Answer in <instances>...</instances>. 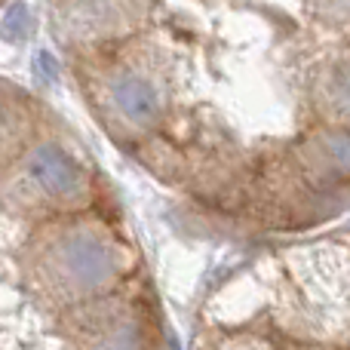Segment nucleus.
I'll use <instances>...</instances> for the list:
<instances>
[{"instance_id":"4","label":"nucleus","mask_w":350,"mask_h":350,"mask_svg":"<svg viewBox=\"0 0 350 350\" xmlns=\"http://www.w3.org/2000/svg\"><path fill=\"white\" fill-rule=\"evenodd\" d=\"M108 98L114 111L133 126H151L163 114V98H160L157 86L139 71H117L108 80Z\"/></svg>"},{"instance_id":"2","label":"nucleus","mask_w":350,"mask_h":350,"mask_svg":"<svg viewBox=\"0 0 350 350\" xmlns=\"http://www.w3.org/2000/svg\"><path fill=\"white\" fill-rule=\"evenodd\" d=\"M135 12V0H71L65 6V28L77 40H98L129 28Z\"/></svg>"},{"instance_id":"5","label":"nucleus","mask_w":350,"mask_h":350,"mask_svg":"<svg viewBox=\"0 0 350 350\" xmlns=\"http://www.w3.org/2000/svg\"><path fill=\"white\" fill-rule=\"evenodd\" d=\"M326 105L335 117L350 123V59L338 62L326 80Z\"/></svg>"},{"instance_id":"8","label":"nucleus","mask_w":350,"mask_h":350,"mask_svg":"<svg viewBox=\"0 0 350 350\" xmlns=\"http://www.w3.org/2000/svg\"><path fill=\"white\" fill-rule=\"evenodd\" d=\"M96 350H142V341H139V332H135L133 326H120L105 341H98Z\"/></svg>"},{"instance_id":"6","label":"nucleus","mask_w":350,"mask_h":350,"mask_svg":"<svg viewBox=\"0 0 350 350\" xmlns=\"http://www.w3.org/2000/svg\"><path fill=\"white\" fill-rule=\"evenodd\" d=\"M320 154L335 172L350 175V129L326 133L320 139Z\"/></svg>"},{"instance_id":"3","label":"nucleus","mask_w":350,"mask_h":350,"mask_svg":"<svg viewBox=\"0 0 350 350\" xmlns=\"http://www.w3.org/2000/svg\"><path fill=\"white\" fill-rule=\"evenodd\" d=\"M28 175L43 193L55 200H71L86 187L80 163L55 142H43L28 154Z\"/></svg>"},{"instance_id":"7","label":"nucleus","mask_w":350,"mask_h":350,"mask_svg":"<svg viewBox=\"0 0 350 350\" xmlns=\"http://www.w3.org/2000/svg\"><path fill=\"white\" fill-rule=\"evenodd\" d=\"M31 31V16L28 10H25L22 3L10 6V12L3 16V22H0V34L6 37V40H25Z\"/></svg>"},{"instance_id":"9","label":"nucleus","mask_w":350,"mask_h":350,"mask_svg":"<svg viewBox=\"0 0 350 350\" xmlns=\"http://www.w3.org/2000/svg\"><path fill=\"white\" fill-rule=\"evenodd\" d=\"M10 133H12V114L6 105H0V142L10 139Z\"/></svg>"},{"instance_id":"1","label":"nucleus","mask_w":350,"mask_h":350,"mask_svg":"<svg viewBox=\"0 0 350 350\" xmlns=\"http://www.w3.org/2000/svg\"><path fill=\"white\" fill-rule=\"evenodd\" d=\"M49 271L65 292H98L120 271V252L102 234L71 230L49 249Z\"/></svg>"}]
</instances>
